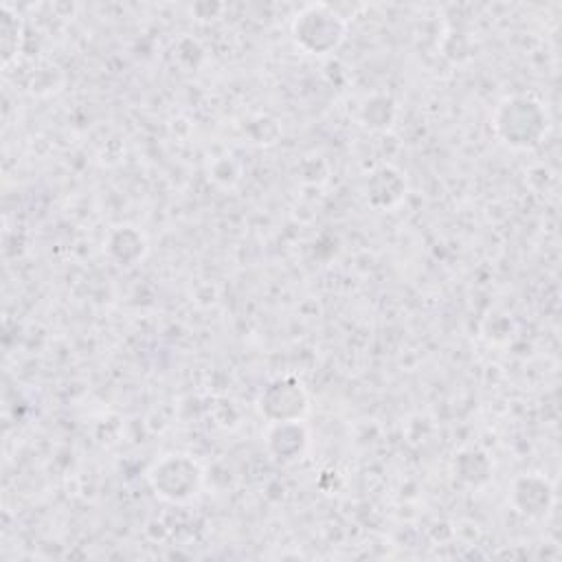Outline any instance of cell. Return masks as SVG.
Listing matches in <instances>:
<instances>
[{
	"label": "cell",
	"instance_id": "6da1fadb",
	"mask_svg": "<svg viewBox=\"0 0 562 562\" xmlns=\"http://www.w3.org/2000/svg\"><path fill=\"white\" fill-rule=\"evenodd\" d=\"M294 40L301 48L314 55L334 50L345 37V24L340 15L327 4H307L292 24Z\"/></svg>",
	"mask_w": 562,
	"mask_h": 562
},
{
	"label": "cell",
	"instance_id": "7a4b0ae2",
	"mask_svg": "<svg viewBox=\"0 0 562 562\" xmlns=\"http://www.w3.org/2000/svg\"><path fill=\"white\" fill-rule=\"evenodd\" d=\"M149 479L158 490V494L169 501H184L193 496L202 481L195 461L182 454H171L160 463H156Z\"/></svg>",
	"mask_w": 562,
	"mask_h": 562
},
{
	"label": "cell",
	"instance_id": "3957f363",
	"mask_svg": "<svg viewBox=\"0 0 562 562\" xmlns=\"http://www.w3.org/2000/svg\"><path fill=\"white\" fill-rule=\"evenodd\" d=\"M20 15L9 7H0V46H2V64L4 68L11 64V59L18 53V42H20Z\"/></svg>",
	"mask_w": 562,
	"mask_h": 562
}]
</instances>
